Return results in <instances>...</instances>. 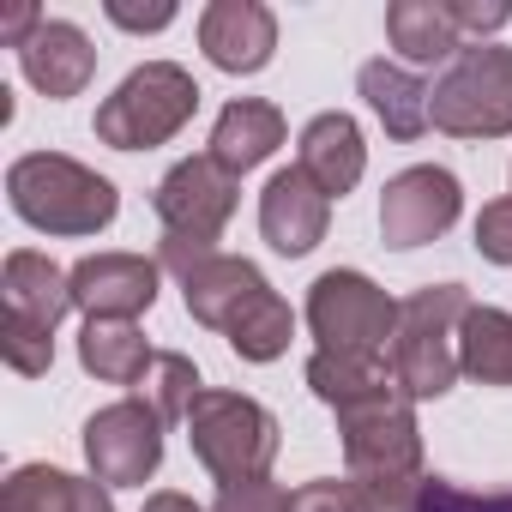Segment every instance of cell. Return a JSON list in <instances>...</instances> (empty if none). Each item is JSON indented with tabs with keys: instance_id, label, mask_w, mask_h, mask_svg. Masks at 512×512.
I'll list each match as a JSON object with an SVG mask.
<instances>
[{
	"instance_id": "cell-1",
	"label": "cell",
	"mask_w": 512,
	"mask_h": 512,
	"mask_svg": "<svg viewBox=\"0 0 512 512\" xmlns=\"http://www.w3.org/2000/svg\"><path fill=\"white\" fill-rule=\"evenodd\" d=\"M7 199L43 235H103L115 223V211H121L115 181L85 169L79 157H61V151L19 157L7 169Z\"/></svg>"
},
{
	"instance_id": "cell-2",
	"label": "cell",
	"mask_w": 512,
	"mask_h": 512,
	"mask_svg": "<svg viewBox=\"0 0 512 512\" xmlns=\"http://www.w3.org/2000/svg\"><path fill=\"white\" fill-rule=\"evenodd\" d=\"M470 314L464 284H428L410 302H398V332H392V380L422 404L446 398L458 380V326Z\"/></svg>"
},
{
	"instance_id": "cell-3",
	"label": "cell",
	"mask_w": 512,
	"mask_h": 512,
	"mask_svg": "<svg viewBox=\"0 0 512 512\" xmlns=\"http://www.w3.org/2000/svg\"><path fill=\"white\" fill-rule=\"evenodd\" d=\"M344 434V464L362 488H392V482H422V428H416V398L392 380L356 404L338 410Z\"/></svg>"
},
{
	"instance_id": "cell-4",
	"label": "cell",
	"mask_w": 512,
	"mask_h": 512,
	"mask_svg": "<svg viewBox=\"0 0 512 512\" xmlns=\"http://www.w3.org/2000/svg\"><path fill=\"white\" fill-rule=\"evenodd\" d=\"M187 440L193 458L229 488V482H253L266 476L278 458V416L260 398H241V392H217L205 386L187 410Z\"/></svg>"
},
{
	"instance_id": "cell-5",
	"label": "cell",
	"mask_w": 512,
	"mask_h": 512,
	"mask_svg": "<svg viewBox=\"0 0 512 512\" xmlns=\"http://www.w3.org/2000/svg\"><path fill=\"white\" fill-rule=\"evenodd\" d=\"M193 109H199L193 73L175 61H145L115 85V97H103L97 139L115 151H151V145H169L193 121Z\"/></svg>"
},
{
	"instance_id": "cell-6",
	"label": "cell",
	"mask_w": 512,
	"mask_h": 512,
	"mask_svg": "<svg viewBox=\"0 0 512 512\" xmlns=\"http://www.w3.org/2000/svg\"><path fill=\"white\" fill-rule=\"evenodd\" d=\"M428 121L452 139H506L512 133V49L470 43L434 79Z\"/></svg>"
},
{
	"instance_id": "cell-7",
	"label": "cell",
	"mask_w": 512,
	"mask_h": 512,
	"mask_svg": "<svg viewBox=\"0 0 512 512\" xmlns=\"http://www.w3.org/2000/svg\"><path fill=\"white\" fill-rule=\"evenodd\" d=\"M308 326L326 356H386L398 302L368 272H320L308 290Z\"/></svg>"
},
{
	"instance_id": "cell-8",
	"label": "cell",
	"mask_w": 512,
	"mask_h": 512,
	"mask_svg": "<svg viewBox=\"0 0 512 512\" xmlns=\"http://www.w3.org/2000/svg\"><path fill=\"white\" fill-rule=\"evenodd\" d=\"M235 199H241V181H235L211 151H199V157H181V163L157 181L151 211H157V223H163L169 241L217 247V235H223L229 217H235Z\"/></svg>"
},
{
	"instance_id": "cell-9",
	"label": "cell",
	"mask_w": 512,
	"mask_h": 512,
	"mask_svg": "<svg viewBox=\"0 0 512 512\" xmlns=\"http://www.w3.org/2000/svg\"><path fill=\"white\" fill-rule=\"evenodd\" d=\"M163 416L145 404V398H121V404H103L91 422H85V464L97 482L109 488H145L163 464Z\"/></svg>"
},
{
	"instance_id": "cell-10",
	"label": "cell",
	"mask_w": 512,
	"mask_h": 512,
	"mask_svg": "<svg viewBox=\"0 0 512 512\" xmlns=\"http://www.w3.org/2000/svg\"><path fill=\"white\" fill-rule=\"evenodd\" d=\"M458 211H464L458 175L440 169V163H416V169L386 181V193H380V235H386V247L410 253V247L440 241L458 223Z\"/></svg>"
},
{
	"instance_id": "cell-11",
	"label": "cell",
	"mask_w": 512,
	"mask_h": 512,
	"mask_svg": "<svg viewBox=\"0 0 512 512\" xmlns=\"http://www.w3.org/2000/svg\"><path fill=\"white\" fill-rule=\"evenodd\" d=\"M157 260L145 253H85L67 272L73 278V308L85 320H133L157 302Z\"/></svg>"
},
{
	"instance_id": "cell-12",
	"label": "cell",
	"mask_w": 512,
	"mask_h": 512,
	"mask_svg": "<svg viewBox=\"0 0 512 512\" xmlns=\"http://www.w3.org/2000/svg\"><path fill=\"white\" fill-rule=\"evenodd\" d=\"M181 278V296H187V314L199 320V326H211V332H229L253 302H260L272 284H266V272L253 266V260H241V253H199L193 266H181L175 272Z\"/></svg>"
},
{
	"instance_id": "cell-13",
	"label": "cell",
	"mask_w": 512,
	"mask_h": 512,
	"mask_svg": "<svg viewBox=\"0 0 512 512\" xmlns=\"http://www.w3.org/2000/svg\"><path fill=\"white\" fill-rule=\"evenodd\" d=\"M199 49L217 73H260L278 55V19L260 0H211L199 13Z\"/></svg>"
},
{
	"instance_id": "cell-14",
	"label": "cell",
	"mask_w": 512,
	"mask_h": 512,
	"mask_svg": "<svg viewBox=\"0 0 512 512\" xmlns=\"http://www.w3.org/2000/svg\"><path fill=\"white\" fill-rule=\"evenodd\" d=\"M326 223H332V199H326L296 163L266 181V193H260V235H266L278 253H290V260L314 253V247L326 241Z\"/></svg>"
},
{
	"instance_id": "cell-15",
	"label": "cell",
	"mask_w": 512,
	"mask_h": 512,
	"mask_svg": "<svg viewBox=\"0 0 512 512\" xmlns=\"http://www.w3.org/2000/svg\"><path fill=\"white\" fill-rule=\"evenodd\" d=\"M296 169H302L326 199H344V193L362 181V169H368V145H362L356 115H344V109L314 115V121L302 127V139H296Z\"/></svg>"
},
{
	"instance_id": "cell-16",
	"label": "cell",
	"mask_w": 512,
	"mask_h": 512,
	"mask_svg": "<svg viewBox=\"0 0 512 512\" xmlns=\"http://www.w3.org/2000/svg\"><path fill=\"white\" fill-rule=\"evenodd\" d=\"M19 67H25V79H31L49 103H67V97H79V91L91 85V73H97V49H91V37H85L79 25H67V19H43L37 37L19 49Z\"/></svg>"
},
{
	"instance_id": "cell-17",
	"label": "cell",
	"mask_w": 512,
	"mask_h": 512,
	"mask_svg": "<svg viewBox=\"0 0 512 512\" xmlns=\"http://www.w3.org/2000/svg\"><path fill=\"white\" fill-rule=\"evenodd\" d=\"M0 512H115L109 482L73 476L55 464H19L0 488Z\"/></svg>"
},
{
	"instance_id": "cell-18",
	"label": "cell",
	"mask_w": 512,
	"mask_h": 512,
	"mask_svg": "<svg viewBox=\"0 0 512 512\" xmlns=\"http://www.w3.org/2000/svg\"><path fill=\"white\" fill-rule=\"evenodd\" d=\"M0 290H7V320H25V326H43L55 332L67 314H73V278L49 260V253H7V278H0Z\"/></svg>"
},
{
	"instance_id": "cell-19",
	"label": "cell",
	"mask_w": 512,
	"mask_h": 512,
	"mask_svg": "<svg viewBox=\"0 0 512 512\" xmlns=\"http://www.w3.org/2000/svg\"><path fill=\"white\" fill-rule=\"evenodd\" d=\"M278 145H284V109L266 103V97H235V103L217 115V127H211V157H217L235 181H241L247 169H260Z\"/></svg>"
},
{
	"instance_id": "cell-20",
	"label": "cell",
	"mask_w": 512,
	"mask_h": 512,
	"mask_svg": "<svg viewBox=\"0 0 512 512\" xmlns=\"http://www.w3.org/2000/svg\"><path fill=\"white\" fill-rule=\"evenodd\" d=\"M356 91L368 97V109L380 115V127H386V139H422L434 121H428V85L404 67V61H368L362 73H356Z\"/></svg>"
},
{
	"instance_id": "cell-21",
	"label": "cell",
	"mask_w": 512,
	"mask_h": 512,
	"mask_svg": "<svg viewBox=\"0 0 512 512\" xmlns=\"http://www.w3.org/2000/svg\"><path fill=\"white\" fill-rule=\"evenodd\" d=\"M386 37L398 49L404 67H434V61H458L464 37L446 0H392L386 7Z\"/></svg>"
},
{
	"instance_id": "cell-22",
	"label": "cell",
	"mask_w": 512,
	"mask_h": 512,
	"mask_svg": "<svg viewBox=\"0 0 512 512\" xmlns=\"http://www.w3.org/2000/svg\"><path fill=\"white\" fill-rule=\"evenodd\" d=\"M157 350L145 344V332L133 320H85L79 332V368L97 374L103 386H139L151 374Z\"/></svg>"
},
{
	"instance_id": "cell-23",
	"label": "cell",
	"mask_w": 512,
	"mask_h": 512,
	"mask_svg": "<svg viewBox=\"0 0 512 512\" xmlns=\"http://www.w3.org/2000/svg\"><path fill=\"white\" fill-rule=\"evenodd\" d=\"M458 374L482 386H512V314L506 308H476L458 326Z\"/></svg>"
},
{
	"instance_id": "cell-24",
	"label": "cell",
	"mask_w": 512,
	"mask_h": 512,
	"mask_svg": "<svg viewBox=\"0 0 512 512\" xmlns=\"http://www.w3.org/2000/svg\"><path fill=\"white\" fill-rule=\"evenodd\" d=\"M302 380H308V392H314L320 404L344 410V404H356V398L392 386V368H386V356H326V350H314Z\"/></svg>"
},
{
	"instance_id": "cell-25",
	"label": "cell",
	"mask_w": 512,
	"mask_h": 512,
	"mask_svg": "<svg viewBox=\"0 0 512 512\" xmlns=\"http://www.w3.org/2000/svg\"><path fill=\"white\" fill-rule=\"evenodd\" d=\"M223 338H229V350H235L241 362H278V356L290 350V338H296V314H290V302H284L278 290H266Z\"/></svg>"
},
{
	"instance_id": "cell-26",
	"label": "cell",
	"mask_w": 512,
	"mask_h": 512,
	"mask_svg": "<svg viewBox=\"0 0 512 512\" xmlns=\"http://www.w3.org/2000/svg\"><path fill=\"white\" fill-rule=\"evenodd\" d=\"M139 386H145V404H151L163 422H187L193 398L205 392V386H199V368H193L181 350H157V362H151V374H145Z\"/></svg>"
},
{
	"instance_id": "cell-27",
	"label": "cell",
	"mask_w": 512,
	"mask_h": 512,
	"mask_svg": "<svg viewBox=\"0 0 512 512\" xmlns=\"http://www.w3.org/2000/svg\"><path fill=\"white\" fill-rule=\"evenodd\" d=\"M0 350H7V368L25 380H43L55 368V332L25 326V320H0Z\"/></svg>"
},
{
	"instance_id": "cell-28",
	"label": "cell",
	"mask_w": 512,
	"mask_h": 512,
	"mask_svg": "<svg viewBox=\"0 0 512 512\" xmlns=\"http://www.w3.org/2000/svg\"><path fill=\"white\" fill-rule=\"evenodd\" d=\"M290 512H374V506H368V488L356 476H320V482L290 494Z\"/></svg>"
},
{
	"instance_id": "cell-29",
	"label": "cell",
	"mask_w": 512,
	"mask_h": 512,
	"mask_svg": "<svg viewBox=\"0 0 512 512\" xmlns=\"http://www.w3.org/2000/svg\"><path fill=\"white\" fill-rule=\"evenodd\" d=\"M422 512H512V494H470V488H452L446 476H428Z\"/></svg>"
},
{
	"instance_id": "cell-30",
	"label": "cell",
	"mask_w": 512,
	"mask_h": 512,
	"mask_svg": "<svg viewBox=\"0 0 512 512\" xmlns=\"http://www.w3.org/2000/svg\"><path fill=\"white\" fill-rule=\"evenodd\" d=\"M211 512H290V494H284L272 476H253V482L217 488V506H211Z\"/></svg>"
},
{
	"instance_id": "cell-31",
	"label": "cell",
	"mask_w": 512,
	"mask_h": 512,
	"mask_svg": "<svg viewBox=\"0 0 512 512\" xmlns=\"http://www.w3.org/2000/svg\"><path fill=\"white\" fill-rule=\"evenodd\" d=\"M476 253H482L488 266H512V199L482 205V217H476Z\"/></svg>"
},
{
	"instance_id": "cell-32",
	"label": "cell",
	"mask_w": 512,
	"mask_h": 512,
	"mask_svg": "<svg viewBox=\"0 0 512 512\" xmlns=\"http://www.w3.org/2000/svg\"><path fill=\"white\" fill-rule=\"evenodd\" d=\"M452 7V19H458V37H494V31H506V19H512V7L506 0H446Z\"/></svg>"
},
{
	"instance_id": "cell-33",
	"label": "cell",
	"mask_w": 512,
	"mask_h": 512,
	"mask_svg": "<svg viewBox=\"0 0 512 512\" xmlns=\"http://www.w3.org/2000/svg\"><path fill=\"white\" fill-rule=\"evenodd\" d=\"M109 25H121V31H169L175 25V7L169 0H157V7H127V0H109Z\"/></svg>"
},
{
	"instance_id": "cell-34",
	"label": "cell",
	"mask_w": 512,
	"mask_h": 512,
	"mask_svg": "<svg viewBox=\"0 0 512 512\" xmlns=\"http://www.w3.org/2000/svg\"><path fill=\"white\" fill-rule=\"evenodd\" d=\"M139 512H211V506H199L193 494H175V488H163V494H151Z\"/></svg>"
}]
</instances>
